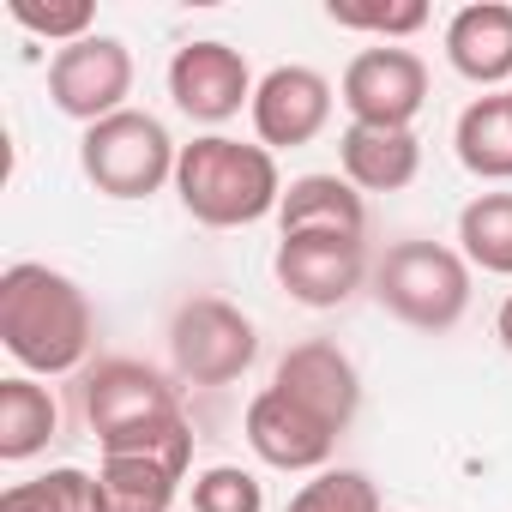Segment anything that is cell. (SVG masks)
Listing matches in <instances>:
<instances>
[{
  "instance_id": "5b68a950",
  "label": "cell",
  "mask_w": 512,
  "mask_h": 512,
  "mask_svg": "<svg viewBox=\"0 0 512 512\" xmlns=\"http://www.w3.org/2000/svg\"><path fill=\"white\" fill-rule=\"evenodd\" d=\"M169 356H175V374L193 380V386H229L253 368L260 356V332L253 320L223 302V296H193L175 308V326H169Z\"/></svg>"
},
{
  "instance_id": "cb8c5ba5",
  "label": "cell",
  "mask_w": 512,
  "mask_h": 512,
  "mask_svg": "<svg viewBox=\"0 0 512 512\" xmlns=\"http://www.w3.org/2000/svg\"><path fill=\"white\" fill-rule=\"evenodd\" d=\"M284 512H380V488L362 470H320L290 494Z\"/></svg>"
},
{
  "instance_id": "52a82bcc",
  "label": "cell",
  "mask_w": 512,
  "mask_h": 512,
  "mask_svg": "<svg viewBox=\"0 0 512 512\" xmlns=\"http://www.w3.org/2000/svg\"><path fill=\"white\" fill-rule=\"evenodd\" d=\"M338 97H344L356 127H410L428 103V67H422L416 49L380 43V49H362L344 67Z\"/></svg>"
},
{
  "instance_id": "603a6c76",
  "label": "cell",
  "mask_w": 512,
  "mask_h": 512,
  "mask_svg": "<svg viewBox=\"0 0 512 512\" xmlns=\"http://www.w3.org/2000/svg\"><path fill=\"white\" fill-rule=\"evenodd\" d=\"M7 19L19 25V31H31V37H49V43H85V37H97L91 25H97V7L91 0H7Z\"/></svg>"
},
{
  "instance_id": "7402d4cb",
  "label": "cell",
  "mask_w": 512,
  "mask_h": 512,
  "mask_svg": "<svg viewBox=\"0 0 512 512\" xmlns=\"http://www.w3.org/2000/svg\"><path fill=\"white\" fill-rule=\"evenodd\" d=\"M326 19L338 31H368L380 43H398L428 25V7L422 0H326Z\"/></svg>"
},
{
  "instance_id": "ffe728a7",
  "label": "cell",
  "mask_w": 512,
  "mask_h": 512,
  "mask_svg": "<svg viewBox=\"0 0 512 512\" xmlns=\"http://www.w3.org/2000/svg\"><path fill=\"white\" fill-rule=\"evenodd\" d=\"M458 253L476 272L512 278V193H476L458 211Z\"/></svg>"
},
{
  "instance_id": "4fadbf2b",
  "label": "cell",
  "mask_w": 512,
  "mask_h": 512,
  "mask_svg": "<svg viewBox=\"0 0 512 512\" xmlns=\"http://www.w3.org/2000/svg\"><path fill=\"white\" fill-rule=\"evenodd\" d=\"M247 446L272 470H326V458L338 452V428L284 398L278 386H266L247 404Z\"/></svg>"
},
{
  "instance_id": "9a60e30c",
  "label": "cell",
  "mask_w": 512,
  "mask_h": 512,
  "mask_svg": "<svg viewBox=\"0 0 512 512\" xmlns=\"http://www.w3.org/2000/svg\"><path fill=\"white\" fill-rule=\"evenodd\" d=\"M338 163H344V181L356 193H398L416 181L422 169V145L410 127H344L338 139Z\"/></svg>"
},
{
  "instance_id": "ac0fdd59",
  "label": "cell",
  "mask_w": 512,
  "mask_h": 512,
  "mask_svg": "<svg viewBox=\"0 0 512 512\" xmlns=\"http://www.w3.org/2000/svg\"><path fill=\"white\" fill-rule=\"evenodd\" d=\"M61 434V410H55V392L13 374V380H0V458L7 464H25L37 458L49 440Z\"/></svg>"
},
{
  "instance_id": "5bb4252c",
  "label": "cell",
  "mask_w": 512,
  "mask_h": 512,
  "mask_svg": "<svg viewBox=\"0 0 512 512\" xmlns=\"http://www.w3.org/2000/svg\"><path fill=\"white\" fill-rule=\"evenodd\" d=\"M446 61L470 85H506L512 79V7L506 0H476V7L452 13Z\"/></svg>"
},
{
  "instance_id": "30bf717a",
  "label": "cell",
  "mask_w": 512,
  "mask_h": 512,
  "mask_svg": "<svg viewBox=\"0 0 512 512\" xmlns=\"http://www.w3.org/2000/svg\"><path fill=\"white\" fill-rule=\"evenodd\" d=\"M163 416H181L175 404V386L145 368V362H127V356H109L85 374V422L103 440L127 434V428H145V422H163Z\"/></svg>"
},
{
  "instance_id": "7c38bea8",
  "label": "cell",
  "mask_w": 512,
  "mask_h": 512,
  "mask_svg": "<svg viewBox=\"0 0 512 512\" xmlns=\"http://www.w3.org/2000/svg\"><path fill=\"white\" fill-rule=\"evenodd\" d=\"M272 386H278L284 398H296L302 410H314L320 422H332L338 434H344V428L356 422V410H362V374H356V362H350L332 338H308V344L284 350Z\"/></svg>"
},
{
  "instance_id": "3957f363",
  "label": "cell",
  "mask_w": 512,
  "mask_h": 512,
  "mask_svg": "<svg viewBox=\"0 0 512 512\" xmlns=\"http://www.w3.org/2000/svg\"><path fill=\"white\" fill-rule=\"evenodd\" d=\"M374 302L410 332H452L470 308V260L446 241H398L374 266Z\"/></svg>"
},
{
  "instance_id": "d6986e66",
  "label": "cell",
  "mask_w": 512,
  "mask_h": 512,
  "mask_svg": "<svg viewBox=\"0 0 512 512\" xmlns=\"http://www.w3.org/2000/svg\"><path fill=\"white\" fill-rule=\"evenodd\" d=\"M458 163L476 181H512V97H476L452 127Z\"/></svg>"
},
{
  "instance_id": "d4e9b609",
  "label": "cell",
  "mask_w": 512,
  "mask_h": 512,
  "mask_svg": "<svg viewBox=\"0 0 512 512\" xmlns=\"http://www.w3.org/2000/svg\"><path fill=\"white\" fill-rule=\"evenodd\" d=\"M193 512H266V488L241 464H211L193 476Z\"/></svg>"
},
{
  "instance_id": "9c48e42d",
  "label": "cell",
  "mask_w": 512,
  "mask_h": 512,
  "mask_svg": "<svg viewBox=\"0 0 512 512\" xmlns=\"http://www.w3.org/2000/svg\"><path fill=\"white\" fill-rule=\"evenodd\" d=\"M253 73L241 61V49L229 43H181L175 61H169V97L187 121H205V127H223L241 115V103L253 109Z\"/></svg>"
},
{
  "instance_id": "7a4b0ae2",
  "label": "cell",
  "mask_w": 512,
  "mask_h": 512,
  "mask_svg": "<svg viewBox=\"0 0 512 512\" xmlns=\"http://www.w3.org/2000/svg\"><path fill=\"white\" fill-rule=\"evenodd\" d=\"M175 193H181L193 223L241 229V223H260V217H272L284 205V175H278V157L266 145H241L229 133H205V139L181 145Z\"/></svg>"
},
{
  "instance_id": "e0dca14e",
  "label": "cell",
  "mask_w": 512,
  "mask_h": 512,
  "mask_svg": "<svg viewBox=\"0 0 512 512\" xmlns=\"http://www.w3.org/2000/svg\"><path fill=\"white\" fill-rule=\"evenodd\" d=\"M181 482H187L181 464L145 458V452H103V464H97L103 512H169Z\"/></svg>"
},
{
  "instance_id": "6da1fadb",
  "label": "cell",
  "mask_w": 512,
  "mask_h": 512,
  "mask_svg": "<svg viewBox=\"0 0 512 512\" xmlns=\"http://www.w3.org/2000/svg\"><path fill=\"white\" fill-rule=\"evenodd\" d=\"M91 302L85 290L43 266V260H19L0 272V344L7 356L31 374H73L91 356Z\"/></svg>"
},
{
  "instance_id": "ba28073f",
  "label": "cell",
  "mask_w": 512,
  "mask_h": 512,
  "mask_svg": "<svg viewBox=\"0 0 512 512\" xmlns=\"http://www.w3.org/2000/svg\"><path fill=\"white\" fill-rule=\"evenodd\" d=\"M272 272L290 302L344 308L368 278V247H362V235H284Z\"/></svg>"
},
{
  "instance_id": "8fae6325",
  "label": "cell",
  "mask_w": 512,
  "mask_h": 512,
  "mask_svg": "<svg viewBox=\"0 0 512 512\" xmlns=\"http://www.w3.org/2000/svg\"><path fill=\"white\" fill-rule=\"evenodd\" d=\"M253 133L266 151H296L314 145L332 121V79L314 67H272L253 91Z\"/></svg>"
},
{
  "instance_id": "277c9868",
  "label": "cell",
  "mask_w": 512,
  "mask_h": 512,
  "mask_svg": "<svg viewBox=\"0 0 512 512\" xmlns=\"http://www.w3.org/2000/svg\"><path fill=\"white\" fill-rule=\"evenodd\" d=\"M175 163H181V145L145 109H121L85 127L79 139V169L103 199H151L163 181H175Z\"/></svg>"
},
{
  "instance_id": "2e32d148",
  "label": "cell",
  "mask_w": 512,
  "mask_h": 512,
  "mask_svg": "<svg viewBox=\"0 0 512 512\" xmlns=\"http://www.w3.org/2000/svg\"><path fill=\"white\" fill-rule=\"evenodd\" d=\"M278 229L284 235H362L368 229V205H362V193L344 175H296L284 187Z\"/></svg>"
},
{
  "instance_id": "484cf974",
  "label": "cell",
  "mask_w": 512,
  "mask_h": 512,
  "mask_svg": "<svg viewBox=\"0 0 512 512\" xmlns=\"http://www.w3.org/2000/svg\"><path fill=\"white\" fill-rule=\"evenodd\" d=\"M494 338L512 350V296H506V302H500V314H494Z\"/></svg>"
},
{
  "instance_id": "44dd1931",
  "label": "cell",
  "mask_w": 512,
  "mask_h": 512,
  "mask_svg": "<svg viewBox=\"0 0 512 512\" xmlns=\"http://www.w3.org/2000/svg\"><path fill=\"white\" fill-rule=\"evenodd\" d=\"M0 512H103L97 470L61 464V470H43L31 482H13L7 494H0Z\"/></svg>"
},
{
  "instance_id": "4316f807",
  "label": "cell",
  "mask_w": 512,
  "mask_h": 512,
  "mask_svg": "<svg viewBox=\"0 0 512 512\" xmlns=\"http://www.w3.org/2000/svg\"><path fill=\"white\" fill-rule=\"evenodd\" d=\"M506 97H512V91H506Z\"/></svg>"
},
{
  "instance_id": "8992f818",
  "label": "cell",
  "mask_w": 512,
  "mask_h": 512,
  "mask_svg": "<svg viewBox=\"0 0 512 512\" xmlns=\"http://www.w3.org/2000/svg\"><path fill=\"white\" fill-rule=\"evenodd\" d=\"M127 97H133V55H127L121 37H103L97 31L85 43L55 49V61H49V103L67 121L97 127V121L121 115Z\"/></svg>"
}]
</instances>
